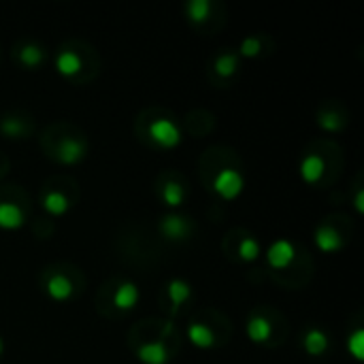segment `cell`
Wrapping results in <instances>:
<instances>
[{"instance_id": "1", "label": "cell", "mask_w": 364, "mask_h": 364, "mask_svg": "<svg viewBox=\"0 0 364 364\" xmlns=\"http://www.w3.org/2000/svg\"><path fill=\"white\" fill-rule=\"evenodd\" d=\"M213 190L222 198L232 200L243 192V175L235 168H222L213 179Z\"/></svg>"}, {"instance_id": "2", "label": "cell", "mask_w": 364, "mask_h": 364, "mask_svg": "<svg viewBox=\"0 0 364 364\" xmlns=\"http://www.w3.org/2000/svg\"><path fill=\"white\" fill-rule=\"evenodd\" d=\"M149 136L162 147H175L181 141V132H179L177 124L171 122V119H164V117L154 119L149 124Z\"/></svg>"}, {"instance_id": "3", "label": "cell", "mask_w": 364, "mask_h": 364, "mask_svg": "<svg viewBox=\"0 0 364 364\" xmlns=\"http://www.w3.org/2000/svg\"><path fill=\"white\" fill-rule=\"evenodd\" d=\"M294 256H296V250H294L292 241H288V239H277L267 250V260H269V264L273 269H286V267H290L292 260H294Z\"/></svg>"}, {"instance_id": "4", "label": "cell", "mask_w": 364, "mask_h": 364, "mask_svg": "<svg viewBox=\"0 0 364 364\" xmlns=\"http://www.w3.org/2000/svg\"><path fill=\"white\" fill-rule=\"evenodd\" d=\"M301 177L307 181V183H316V181H320L322 177H324V171H326V162H324V158L322 156H318V154H309V156H305L303 158V162H301Z\"/></svg>"}, {"instance_id": "5", "label": "cell", "mask_w": 364, "mask_h": 364, "mask_svg": "<svg viewBox=\"0 0 364 364\" xmlns=\"http://www.w3.org/2000/svg\"><path fill=\"white\" fill-rule=\"evenodd\" d=\"M136 356H139V360L143 364H166V360H168V352H166L162 341L143 343L136 350Z\"/></svg>"}, {"instance_id": "6", "label": "cell", "mask_w": 364, "mask_h": 364, "mask_svg": "<svg viewBox=\"0 0 364 364\" xmlns=\"http://www.w3.org/2000/svg\"><path fill=\"white\" fill-rule=\"evenodd\" d=\"M136 303H139V288H136V284H132V282L122 284V286L115 290V294H113V305H115L117 309H122V311L134 309Z\"/></svg>"}, {"instance_id": "7", "label": "cell", "mask_w": 364, "mask_h": 364, "mask_svg": "<svg viewBox=\"0 0 364 364\" xmlns=\"http://www.w3.org/2000/svg\"><path fill=\"white\" fill-rule=\"evenodd\" d=\"M85 154V145L77 139H64L58 145V160L64 164H75L83 158Z\"/></svg>"}, {"instance_id": "8", "label": "cell", "mask_w": 364, "mask_h": 364, "mask_svg": "<svg viewBox=\"0 0 364 364\" xmlns=\"http://www.w3.org/2000/svg\"><path fill=\"white\" fill-rule=\"evenodd\" d=\"M188 339L194 348H200V350H207L215 343V335L209 326L200 324V322H194L188 326Z\"/></svg>"}, {"instance_id": "9", "label": "cell", "mask_w": 364, "mask_h": 364, "mask_svg": "<svg viewBox=\"0 0 364 364\" xmlns=\"http://www.w3.org/2000/svg\"><path fill=\"white\" fill-rule=\"evenodd\" d=\"M316 245L322 252H337L343 245V239L333 226H320L316 230Z\"/></svg>"}, {"instance_id": "10", "label": "cell", "mask_w": 364, "mask_h": 364, "mask_svg": "<svg viewBox=\"0 0 364 364\" xmlns=\"http://www.w3.org/2000/svg\"><path fill=\"white\" fill-rule=\"evenodd\" d=\"M81 66H83V62H81L79 53H75V51H70V49L60 51L58 58H55V68H58V73L64 75V77L77 75V73L81 70Z\"/></svg>"}, {"instance_id": "11", "label": "cell", "mask_w": 364, "mask_h": 364, "mask_svg": "<svg viewBox=\"0 0 364 364\" xmlns=\"http://www.w3.org/2000/svg\"><path fill=\"white\" fill-rule=\"evenodd\" d=\"M23 224V211L13 203H0V228L15 230Z\"/></svg>"}, {"instance_id": "12", "label": "cell", "mask_w": 364, "mask_h": 364, "mask_svg": "<svg viewBox=\"0 0 364 364\" xmlns=\"http://www.w3.org/2000/svg\"><path fill=\"white\" fill-rule=\"evenodd\" d=\"M47 294L55 301H66L70 294H73V284L66 275H51L49 282H47Z\"/></svg>"}, {"instance_id": "13", "label": "cell", "mask_w": 364, "mask_h": 364, "mask_svg": "<svg viewBox=\"0 0 364 364\" xmlns=\"http://www.w3.org/2000/svg\"><path fill=\"white\" fill-rule=\"evenodd\" d=\"M271 335H273V326H271V322L267 318L256 316V318L250 320V324H247V337L254 343H264V341L271 339Z\"/></svg>"}, {"instance_id": "14", "label": "cell", "mask_w": 364, "mask_h": 364, "mask_svg": "<svg viewBox=\"0 0 364 364\" xmlns=\"http://www.w3.org/2000/svg\"><path fill=\"white\" fill-rule=\"evenodd\" d=\"M160 230L168 237V239H183L188 235V222L181 215H166L160 222Z\"/></svg>"}, {"instance_id": "15", "label": "cell", "mask_w": 364, "mask_h": 364, "mask_svg": "<svg viewBox=\"0 0 364 364\" xmlns=\"http://www.w3.org/2000/svg\"><path fill=\"white\" fill-rule=\"evenodd\" d=\"M68 207H70L68 198L62 192H58V190H51V192H47L43 196V209L47 213H51V215H62V213L68 211Z\"/></svg>"}, {"instance_id": "16", "label": "cell", "mask_w": 364, "mask_h": 364, "mask_svg": "<svg viewBox=\"0 0 364 364\" xmlns=\"http://www.w3.org/2000/svg\"><path fill=\"white\" fill-rule=\"evenodd\" d=\"M326 348H328V337H326V333H322L320 328H311V331L305 335V350H307V354L320 356V354L326 352Z\"/></svg>"}, {"instance_id": "17", "label": "cell", "mask_w": 364, "mask_h": 364, "mask_svg": "<svg viewBox=\"0 0 364 364\" xmlns=\"http://www.w3.org/2000/svg\"><path fill=\"white\" fill-rule=\"evenodd\" d=\"M166 294H168L171 303H173L175 307H179V305H183V303L190 299L192 290H190V286H188L183 279H171L168 286H166Z\"/></svg>"}, {"instance_id": "18", "label": "cell", "mask_w": 364, "mask_h": 364, "mask_svg": "<svg viewBox=\"0 0 364 364\" xmlns=\"http://www.w3.org/2000/svg\"><path fill=\"white\" fill-rule=\"evenodd\" d=\"M186 11H188V17H190L192 21L200 23V21H205V19L209 17V13H211V2H209V0H190L188 6H186Z\"/></svg>"}, {"instance_id": "19", "label": "cell", "mask_w": 364, "mask_h": 364, "mask_svg": "<svg viewBox=\"0 0 364 364\" xmlns=\"http://www.w3.org/2000/svg\"><path fill=\"white\" fill-rule=\"evenodd\" d=\"M162 198H164V203H166L168 207H179V205L183 203L186 194H183V188H181L179 183L168 181V183L162 188Z\"/></svg>"}, {"instance_id": "20", "label": "cell", "mask_w": 364, "mask_h": 364, "mask_svg": "<svg viewBox=\"0 0 364 364\" xmlns=\"http://www.w3.org/2000/svg\"><path fill=\"white\" fill-rule=\"evenodd\" d=\"M237 68H239V62H237V55H232V53H222L215 60V73L220 77H230L237 73Z\"/></svg>"}, {"instance_id": "21", "label": "cell", "mask_w": 364, "mask_h": 364, "mask_svg": "<svg viewBox=\"0 0 364 364\" xmlns=\"http://www.w3.org/2000/svg\"><path fill=\"white\" fill-rule=\"evenodd\" d=\"M19 58H21V62H23L26 66H36V64H41V62H43L45 53H43V49H41L38 45L28 43V45H23V47H21Z\"/></svg>"}, {"instance_id": "22", "label": "cell", "mask_w": 364, "mask_h": 364, "mask_svg": "<svg viewBox=\"0 0 364 364\" xmlns=\"http://www.w3.org/2000/svg\"><path fill=\"white\" fill-rule=\"evenodd\" d=\"M239 256H241V260H245V262H254V260L260 256V243H258L256 239H252V237L243 239V241L239 243Z\"/></svg>"}, {"instance_id": "23", "label": "cell", "mask_w": 364, "mask_h": 364, "mask_svg": "<svg viewBox=\"0 0 364 364\" xmlns=\"http://www.w3.org/2000/svg\"><path fill=\"white\" fill-rule=\"evenodd\" d=\"M348 350L356 360H364V331L356 328L350 337H348Z\"/></svg>"}, {"instance_id": "24", "label": "cell", "mask_w": 364, "mask_h": 364, "mask_svg": "<svg viewBox=\"0 0 364 364\" xmlns=\"http://www.w3.org/2000/svg\"><path fill=\"white\" fill-rule=\"evenodd\" d=\"M0 130L6 134V136H19L21 132H23V124L17 119V117H4L2 122H0Z\"/></svg>"}, {"instance_id": "25", "label": "cell", "mask_w": 364, "mask_h": 364, "mask_svg": "<svg viewBox=\"0 0 364 364\" xmlns=\"http://www.w3.org/2000/svg\"><path fill=\"white\" fill-rule=\"evenodd\" d=\"M260 49H262V43H260V38H256V36H250V38H245V41L241 43V53H243L245 58L258 55Z\"/></svg>"}, {"instance_id": "26", "label": "cell", "mask_w": 364, "mask_h": 364, "mask_svg": "<svg viewBox=\"0 0 364 364\" xmlns=\"http://www.w3.org/2000/svg\"><path fill=\"white\" fill-rule=\"evenodd\" d=\"M320 126L326 130H339L341 128V117L335 111H324L320 115Z\"/></svg>"}, {"instance_id": "27", "label": "cell", "mask_w": 364, "mask_h": 364, "mask_svg": "<svg viewBox=\"0 0 364 364\" xmlns=\"http://www.w3.org/2000/svg\"><path fill=\"white\" fill-rule=\"evenodd\" d=\"M354 205H356V211L358 213H364V190L356 192V203Z\"/></svg>"}, {"instance_id": "28", "label": "cell", "mask_w": 364, "mask_h": 364, "mask_svg": "<svg viewBox=\"0 0 364 364\" xmlns=\"http://www.w3.org/2000/svg\"><path fill=\"white\" fill-rule=\"evenodd\" d=\"M2 350H4V343H2V339H0V354H2Z\"/></svg>"}]
</instances>
